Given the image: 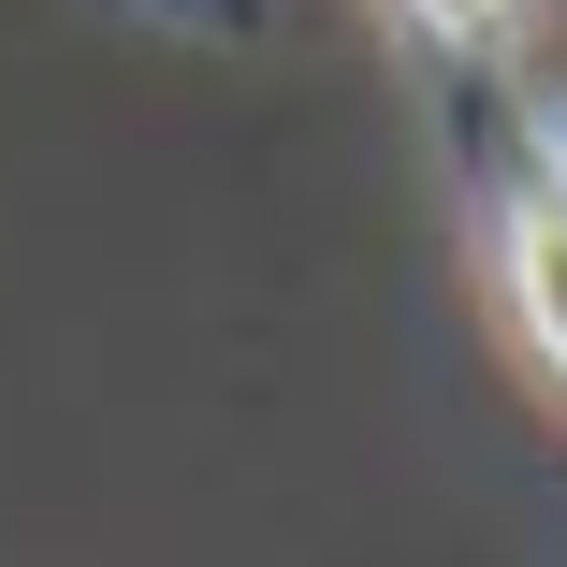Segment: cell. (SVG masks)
I'll return each instance as SVG.
<instances>
[{"label": "cell", "instance_id": "6da1fadb", "mask_svg": "<svg viewBox=\"0 0 567 567\" xmlns=\"http://www.w3.org/2000/svg\"><path fill=\"white\" fill-rule=\"evenodd\" d=\"M495 277H509L524 350H538L553 393H567V161H553V146H524V161L495 175Z\"/></svg>", "mask_w": 567, "mask_h": 567}, {"label": "cell", "instance_id": "7a4b0ae2", "mask_svg": "<svg viewBox=\"0 0 567 567\" xmlns=\"http://www.w3.org/2000/svg\"><path fill=\"white\" fill-rule=\"evenodd\" d=\"M408 16H422V30H436V44H495V30H509V16H524V0H408Z\"/></svg>", "mask_w": 567, "mask_h": 567}]
</instances>
